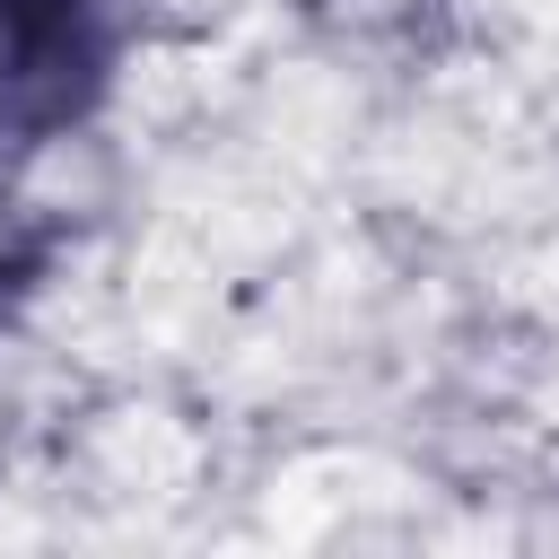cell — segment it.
Returning <instances> with one entry per match:
<instances>
[{"mask_svg":"<svg viewBox=\"0 0 559 559\" xmlns=\"http://www.w3.org/2000/svg\"><path fill=\"white\" fill-rule=\"evenodd\" d=\"M96 79V0H0V131L61 122Z\"/></svg>","mask_w":559,"mask_h":559,"instance_id":"1","label":"cell"}]
</instances>
